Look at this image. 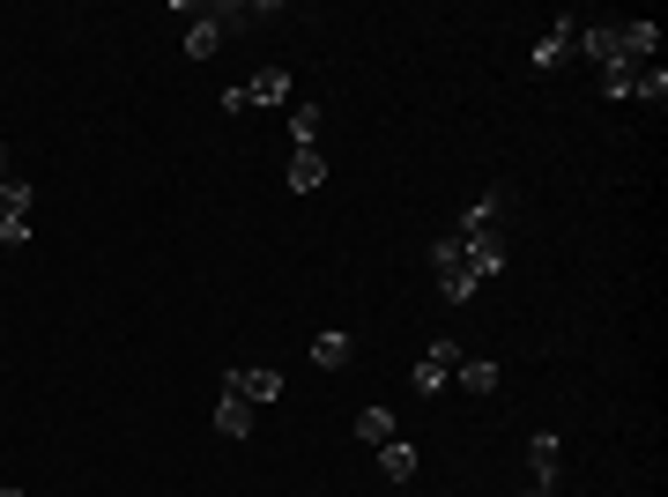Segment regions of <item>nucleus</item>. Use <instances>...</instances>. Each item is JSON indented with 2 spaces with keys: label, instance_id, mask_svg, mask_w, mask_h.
Wrapping results in <instances>:
<instances>
[{
  "label": "nucleus",
  "instance_id": "1",
  "mask_svg": "<svg viewBox=\"0 0 668 497\" xmlns=\"http://www.w3.org/2000/svg\"><path fill=\"white\" fill-rule=\"evenodd\" d=\"M275 104H290V75L282 68H260L253 82H230L223 90V112L238 120V112H275Z\"/></svg>",
  "mask_w": 668,
  "mask_h": 497
},
{
  "label": "nucleus",
  "instance_id": "2",
  "mask_svg": "<svg viewBox=\"0 0 668 497\" xmlns=\"http://www.w3.org/2000/svg\"><path fill=\"white\" fill-rule=\"evenodd\" d=\"M423 260H431V275H439V298L445 304H469L475 298V275H469V260H461V238H453V230H445Z\"/></svg>",
  "mask_w": 668,
  "mask_h": 497
},
{
  "label": "nucleus",
  "instance_id": "3",
  "mask_svg": "<svg viewBox=\"0 0 668 497\" xmlns=\"http://www.w3.org/2000/svg\"><path fill=\"white\" fill-rule=\"evenodd\" d=\"M461 238V260H469L475 282H491V275H505V260H513V246H505V230H453Z\"/></svg>",
  "mask_w": 668,
  "mask_h": 497
},
{
  "label": "nucleus",
  "instance_id": "4",
  "mask_svg": "<svg viewBox=\"0 0 668 497\" xmlns=\"http://www.w3.org/2000/svg\"><path fill=\"white\" fill-rule=\"evenodd\" d=\"M30 208H38V186L30 178H8L0 186V246H23L30 238Z\"/></svg>",
  "mask_w": 668,
  "mask_h": 497
},
{
  "label": "nucleus",
  "instance_id": "5",
  "mask_svg": "<svg viewBox=\"0 0 668 497\" xmlns=\"http://www.w3.org/2000/svg\"><path fill=\"white\" fill-rule=\"evenodd\" d=\"M572 52H579V15H557V23L543 30V45H535V75H557Z\"/></svg>",
  "mask_w": 668,
  "mask_h": 497
},
{
  "label": "nucleus",
  "instance_id": "6",
  "mask_svg": "<svg viewBox=\"0 0 668 497\" xmlns=\"http://www.w3.org/2000/svg\"><path fill=\"white\" fill-rule=\"evenodd\" d=\"M223 386H230V394L246 401V408H268V401L282 394V372H268V364H253V372H230Z\"/></svg>",
  "mask_w": 668,
  "mask_h": 497
},
{
  "label": "nucleus",
  "instance_id": "7",
  "mask_svg": "<svg viewBox=\"0 0 668 497\" xmlns=\"http://www.w3.org/2000/svg\"><path fill=\"white\" fill-rule=\"evenodd\" d=\"M327 186V156L320 149H290V194H320Z\"/></svg>",
  "mask_w": 668,
  "mask_h": 497
},
{
  "label": "nucleus",
  "instance_id": "8",
  "mask_svg": "<svg viewBox=\"0 0 668 497\" xmlns=\"http://www.w3.org/2000/svg\"><path fill=\"white\" fill-rule=\"evenodd\" d=\"M557 460H565V446H557L549 431H535V438H527V468H535V483H557Z\"/></svg>",
  "mask_w": 668,
  "mask_h": 497
},
{
  "label": "nucleus",
  "instance_id": "9",
  "mask_svg": "<svg viewBox=\"0 0 668 497\" xmlns=\"http://www.w3.org/2000/svg\"><path fill=\"white\" fill-rule=\"evenodd\" d=\"M216 431H223V438H246V431H253V408L230 394V386H223V401H216Z\"/></svg>",
  "mask_w": 668,
  "mask_h": 497
},
{
  "label": "nucleus",
  "instance_id": "10",
  "mask_svg": "<svg viewBox=\"0 0 668 497\" xmlns=\"http://www.w3.org/2000/svg\"><path fill=\"white\" fill-rule=\"evenodd\" d=\"M379 475H387V483H409V475H417V446L387 438V446H379Z\"/></svg>",
  "mask_w": 668,
  "mask_h": 497
},
{
  "label": "nucleus",
  "instance_id": "11",
  "mask_svg": "<svg viewBox=\"0 0 668 497\" xmlns=\"http://www.w3.org/2000/svg\"><path fill=\"white\" fill-rule=\"evenodd\" d=\"M497 208H505V186H491L483 200H469V216H461L453 230H497Z\"/></svg>",
  "mask_w": 668,
  "mask_h": 497
},
{
  "label": "nucleus",
  "instance_id": "12",
  "mask_svg": "<svg viewBox=\"0 0 668 497\" xmlns=\"http://www.w3.org/2000/svg\"><path fill=\"white\" fill-rule=\"evenodd\" d=\"M349 356H357V342H349V334H320V342H312V364H320V372H342Z\"/></svg>",
  "mask_w": 668,
  "mask_h": 497
},
{
  "label": "nucleus",
  "instance_id": "13",
  "mask_svg": "<svg viewBox=\"0 0 668 497\" xmlns=\"http://www.w3.org/2000/svg\"><path fill=\"white\" fill-rule=\"evenodd\" d=\"M453 379H461L469 394H497V364H491V356H461V372H453Z\"/></svg>",
  "mask_w": 668,
  "mask_h": 497
},
{
  "label": "nucleus",
  "instance_id": "14",
  "mask_svg": "<svg viewBox=\"0 0 668 497\" xmlns=\"http://www.w3.org/2000/svg\"><path fill=\"white\" fill-rule=\"evenodd\" d=\"M320 126H327L320 104H297V112H290V142H297V149H312V142H320Z\"/></svg>",
  "mask_w": 668,
  "mask_h": 497
},
{
  "label": "nucleus",
  "instance_id": "15",
  "mask_svg": "<svg viewBox=\"0 0 668 497\" xmlns=\"http://www.w3.org/2000/svg\"><path fill=\"white\" fill-rule=\"evenodd\" d=\"M357 438H364V446H387V438H394V408H364V416H357Z\"/></svg>",
  "mask_w": 668,
  "mask_h": 497
},
{
  "label": "nucleus",
  "instance_id": "16",
  "mask_svg": "<svg viewBox=\"0 0 668 497\" xmlns=\"http://www.w3.org/2000/svg\"><path fill=\"white\" fill-rule=\"evenodd\" d=\"M445 386H453V364L423 356V364H417V394H445Z\"/></svg>",
  "mask_w": 668,
  "mask_h": 497
},
{
  "label": "nucleus",
  "instance_id": "17",
  "mask_svg": "<svg viewBox=\"0 0 668 497\" xmlns=\"http://www.w3.org/2000/svg\"><path fill=\"white\" fill-rule=\"evenodd\" d=\"M631 97H646V104H661V97H668V75H661V60H654V68H639V90H631Z\"/></svg>",
  "mask_w": 668,
  "mask_h": 497
},
{
  "label": "nucleus",
  "instance_id": "18",
  "mask_svg": "<svg viewBox=\"0 0 668 497\" xmlns=\"http://www.w3.org/2000/svg\"><path fill=\"white\" fill-rule=\"evenodd\" d=\"M0 186H8V142H0Z\"/></svg>",
  "mask_w": 668,
  "mask_h": 497
},
{
  "label": "nucleus",
  "instance_id": "19",
  "mask_svg": "<svg viewBox=\"0 0 668 497\" xmlns=\"http://www.w3.org/2000/svg\"><path fill=\"white\" fill-rule=\"evenodd\" d=\"M527 497H549V483H535V490H527Z\"/></svg>",
  "mask_w": 668,
  "mask_h": 497
},
{
  "label": "nucleus",
  "instance_id": "20",
  "mask_svg": "<svg viewBox=\"0 0 668 497\" xmlns=\"http://www.w3.org/2000/svg\"><path fill=\"white\" fill-rule=\"evenodd\" d=\"M0 497H23V490H8V483H0Z\"/></svg>",
  "mask_w": 668,
  "mask_h": 497
}]
</instances>
